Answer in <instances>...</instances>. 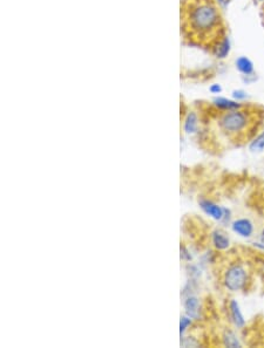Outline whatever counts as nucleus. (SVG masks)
<instances>
[{"label": "nucleus", "instance_id": "7ed1b4c3", "mask_svg": "<svg viewBox=\"0 0 264 348\" xmlns=\"http://www.w3.org/2000/svg\"><path fill=\"white\" fill-rule=\"evenodd\" d=\"M247 271L241 264H233L228 267L223 277V282L227 289L231 292L241 291L247 284Z\"/></svg>", "mask_w": 264, "mask_h": 348}, {"label": "nucleus", "instance_id": "423d86ee", "mask_svg": "<svg viewBox=\"0 0 264 348\" xmlns=\"http://www.w3.org/2000/svg\"><path fill=\"white\" fill-rule=\"evenodd\" d=\"M213 104L218 108L220 110L223 111H229V110H235V109H240L242 108V104L238 102V101H235L234 99H227V97H215L213 100Z\"/></svg>", "mask_w": 264, "mask_h": 348}, {"label": "nucleus", "instance_id": "412c9836", "mask_svg": "<svg viewBox=\"0 0 264 348\" xmlns=\"http://www.w3.org/2000/svg\"><path fill=\"white\" fill-rule=\"evenodd\" d=\"M258 2H261V3H264V0H258Z\"/></svg>", "mask_w": 264, "mask_h": 348}, {"label": "nucleus", "instance_id": "20e7f679", "mask_svg": "<svg viewBox=\"0 0 264 348\" xmlns=\"http://www.w3.org/2000/svg\"><path fill=\"white\" fill-rule=\"evenodd\" d=\"M231 229H233L235 234L241 236V237L249 238L254 234V224L251 223V220L247 218H240L234 220L233 224H231Z\"/></svg>", "mask_w": 264, "mask_h": 348}, {"label": "nucleus", "instance_id": "6e6552de", "mask_svg": "<svg viewBox=\"0 0 264 348\" xmlns=\"http://www.w3.org/2000/svg\"><path fill=\"white\" fill-rule=\"evenodd\" d=\"M184 310H186L188 317H190L191 319H198V315H200V303H198V299L196 297H187L186 300H184Z\"/></svg>", "mask_w": 264, "mask_h": 348}, {"label": "nucleus", "instance_id": "f257e3e1", "mask_svg": "<svg viewBox=\"0 0 264 348\" xmlns=\"http://www.w3.org/2000/svg\"><path fill=\"white\" fill-rule=\"evenodd\" d=\"M181 17L184 37L194 45L213 52L226 37L223 16L216 0H184Z\"/></svg>", "mask_w": 264, "mask_h": 348}, {"label": "nucleus", "instance_id": "1a4fd4ad", "mask_svg": "<svg viewBox=\"0 0 264 348\" xmlns=\"http://www.w3.org/2000/svg\"><path fill=\"white\" fill-rule=\"evenodd\" d=\"M229 310H230L231 319H233L235 326H237L238 328L244 327V325H245L244 317H243V314H242L240 305H238V303L236 302V300H234V299L231 300L229 304Z\"/></svg>", "mask_w": 264, "mask_h": 348}, {"label": "nucleus", "instance_id": "39448f33", "mask_svg": "<svg viewBox=\"0 0 264 348\" xmlns=\"http://www.w3.org/2000/svg\"><path fill=\"white\" fill-rule=\"evenodd\" d=\"M200 206L201 209L203 210L205 215H208L209 217H212L213 219L215 220H222L224 218V209L221 208L218 204L213 203L212 201H208V199H201L200 201Z\"/></svg>", "mask_w": 264, "mask_h": 348}, {"label": "nucleus", "instance_id": "aec40b11", "mask_svg": "<svg viewBox=\"0 0 264 348\" xmlns=\"http://www.w3.org/2000/svg\"><path fill=\"white\" fill-rule=\"evenodd\" d=\"M261 241H262V243H264V229H263L262 235H261Z\"/></svg>", "mask_w": 264, "mask_h": 348}, {"label": "nucleus", "instance_id": "0eeeda50", "mask_svg": "<svg viewBox=\"0 0 264 348\" xmlns=\"http://www.w3.org/2000/svg\"><path fill=\"white\" fill-rule=\"evenodd\" d=\"M236 68L241 74H243V77H250V75L255 74L254 63H252L248 56L242 55L240 57H237Z\"/></svg>", "mask_w": 264, "mask_h": 348}, {"label": "nucleus", "instance_id": "4468645a", "mask_svg": "<svg viewBox=\"0 0 264 348\" xmlns=\"http://www.w3.org/2000/svg\"><path fill=\"white\" fill-rule=\"evenodd\" d=\"M249 150L251 153H261L264 150V130L256 139L251 141V143L249 144Z\"/></svg>", "mask_w": 264, "mask_h": 348}, {"label": "nucleus", "instance_id": "9b49d317", "mask_svg": "<svg viewBox=\"0 0 264 348\" xmlns=\"http://www.w3.org/2000/svg\"><path fill=\"white\" fill-rule=\"evenodd\" d=\"M229 52H230V40L226 35V37L221 40L218 45L214 47L213 53H214L216 57H219V59H224V57L228 56Z\"/></svg>", "mask_w": 264, "mask_h": 348}, {"label": "nucleus", "instance_id": "6ab92c4d", "mask_svg": "<svg viewBox=\"0 0 264 348\" xmlns=\"http://www.w3.org/2000/svg\"><path fill=\"white\" fill-rule=\"evenodd\" d=\"M209 90H210V93L213 94H220L223 89H222V86L219 85V83H214V85H212L210 87H209Z\"/></svg>", "mask_w": 264, "mask_h": 348}, {"label": "nucleus", "instance_id": "2eb2a0df", "mask_svg": "<svg viewBox=\"0 0 264 348\" xmlns=\"http://www.w3.org/2000/svg\"><path fill=\"white\" fill-rule=\"evenodd\" d=\"M190 319L191 318L188 317V315H183V317H181V320H180V335L181 336L184 334L186 329L191 325Z\"/></svg>", "mask_w": 264, "mask_h": 348}, {"label": "nucleus", "instance_id": "9d476101", "mask_svg": "<svg viewBox=\"0 0 264 348\" xmlns=\"http://www.w3.org/2000/svg\"><path fill=\"white\" fill-rule=\"evenodd\" d=\"M212 241H213V244H214L215 248L218 250H221V251H223V250H227L230 246L229 238H228L226 234H224V232H222L221 230H215L214 232H213Z\"/></svg>", "mask_w": 264, "mask_h": 348}, {"label": "nucleus", "instance_id": "f8f14e48", "mask_svg": "<svg viewBox=\"0 0 264 348\" xmlns=\"http://www.w3.org/2000/svg\"><path fill=\"white\" fill-rule=\"evenodd\" d=\"M184 132L187 134H194L197 132V115L194 111H190L184 120Z\"/></svg>", "mask_w": 264, "mask_h": 348}, {"label": "nucleus", "instance_id": "ddd939ff", "mask_svg": "<svg viewBox=\"0 0 264 348\" xmlns=\"http://www.w3.org/2000/svg\"><path fill=\"white\" fill-rule=\"evenodd\" d=\"M223 343H224V346L230 347V348L241 347L240 340H238L237 336L235 335V333H233L231 331H228V332L224 333V335H223Z\"/></svg>", "mask_w": 264, "mask_h": 348}, {"label": "nucleus", "instance_id": "f3484780", "mask_svg": "<svg viewBox=\"0 0 264 348\" xmlns=\"http://www.w3.org/2000/svg\"><path fill=\"white\" fill-rule=\"evenodd\" d=\"M181 345H182L183 347H189V346L196 347L198 343H197V341H195L193 338L191 339L190 338H183L182 341H181Z\"/></svg>", "mask_w": 264, "mask_h": 348}, {"label": "nucleus", "instance_id": "f03ea898", "mask_svg": "<svg viewBox=\"0 0 264 348\" xmlns=\"http://www.w3.org/2000/svg\"><path fill=\"white\" fill-rule=\"evenodd\" d=\"M249 115L247 111L240 109L226 111L220 119V127L228 134L242 133L249 125Z\"/></svg>", "mask_w": 264, "mask_h": 348}, {"label": "nucleus", "instance_id": "a211bd4d", "mask_svg": "<svg viewBox=\"0 0 264 348\" xmlns=\"http://www.w3.org/2000/svg\"><path fill=\"white\" fill-rule=\"evenodd\" d=\"M180 250H181V259H183V260H191L190 253L188 252V250L184 248V246H181Z\"/></svg>", "mask_w": 264, "mask_h": 348}, {"label": "nucleus", "instance_id": "dca6fc26", "mask_svg": "<svg viewBox=\"0 0 264 348\" xmlns=\"http://www.w3.org/2000/svg\"><path fill=\"white\" fill-rule=\"evenodd\" d=\"M231 96H233V99L235 101H238V102H241V101H244V100L248 99L247 92H244V90H242V89L234 90L233 94H231Z\"/></svg>", "mask_w": 264, "mask_h": 348}]
</instances>
